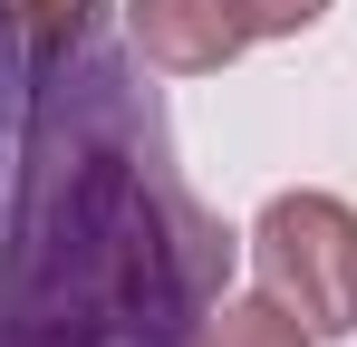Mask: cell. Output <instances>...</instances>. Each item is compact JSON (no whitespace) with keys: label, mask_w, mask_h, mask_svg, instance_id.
Returning <instances> with one entry per match:
<instances>
[{"label":"cell","mask_w":357,"mask_h":347,"mask_svg":"<svg viewBox=\"0 0 357 347\" xmlns=\"http://www.w3.org/2000/svg\"><path fill=\"white\" fill-rule=\"evenodd\" d=\"M222 270L232 231L135 135L126 77L87 58V125L29 174L0 261V347H193Z\"/></svg>","instance_id":"cell-1"},{"label":"cell","mask_w":357,"mask_h":347,"mask_svg":"<svg viewBox=\"0 0 357 347\" xmlns=\"http://www.w3.org/2000/svg\"><path fill=\"white\" fill-rule=\"evenodd\" d=\"M261 289L309 318V338H357V213L338 193H271L251 222Z\"/></svg>","instance_id":"cell-2"},{"label":"cell","mask_w":357,"mask_h":347,"mask_svg":"<svg viewBox=\"0 0 357 347\" xmlns=\"http://www.w3.org/2000/svg\"><path fill=\"white\" fill-rule=\"evenodd\" d=\"M126 29H135V49L155 58V68H174V77H213V68H232L251 49L241 0H126Z\"/></svg>","instance_id":"cell-3"},{"label":"cell","mask_w":357,"mask_h":347,"mask_svg":"<svg viewBox=\"0 0 357 347\" xmlns=\"http://www.w3.org/2000/svg\"><path fill=\"white\" fill-rule=\"evenodd\" d=\"M193 347H319V338H309L299 309H280L261 289V299H213V318L193 328Z\"/></svg>","instance_id":"cell-4"},{"label":"cell","mask_w":357,"mask_h":347,"mask_svg":"<svg viewBox=\"0 0 357 347\" xmlns=\"http://www.w3.org/2000/svg\"><path fill=\"white\" fill-rule=\"evenodd\" d=\"M87 10H97V0H0V20L20 29L29 58H68L77 39H87Z\"/></svg>","instance_id":"cell-5"},{"label":"cell","mask_w":357,"mask_h":347,"mask_svg":"<svg viewBox=\"0 0 357 347\" xmlns=\"http://www.w3.org/2000/svg\"><path fill=\"white\" fill-rule=\"evenodd\" d=\"M338 0H241V20H251V39H299V29H319Z\"/></svg>","instance_id":"cell-6"}]
</instances>
